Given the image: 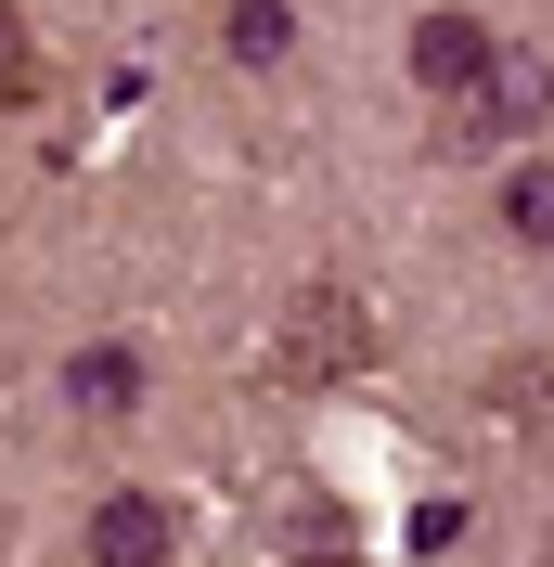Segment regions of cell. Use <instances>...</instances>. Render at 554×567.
Instances as JSON below:
<instances>
[{
	"instance_id": "obj_1",
	"label": "cell",
	"mask_w": 554,
	"mask_h": 567,
	"mask_svg": "<svg viewBox=\"0 0 554 567\" xmlns=\"http://www.w3.org/2000/svg\"><path fill=\"white\" fill-rule=\"evenodd\" d=\"M529 116H554V65L542 52H490L478 91H451V155H478V142L529 130Z\"/></svg>"
},
{
	"instance_id": "obj_2",
	"label": "cell",
	"mask_w": 554,
	"mask_h": 567,
	"mask_svg": "<svg viewBox=\"0 0 554 567\" xmlns=\"http://www.w3.org/2000/svg\"><path fill=\"white\" fill-rule=\"evenodd\" d=\"M168 503H155V491H104V503H91V567H168Z\"/></svg>"
},
{
	"instance_id": "obj_3",
	"label": "cell",
	"mask_w": 554,
	"mask_h": 567,
	"mask_svg": "<svg viewBox=\"0 0 554 567\" xmlns=\"http://www.w3.org/2000/svg\"><path fill=\"white\" fill-rule=\"evenodd\" d=\"M490 52H503V39H490L478 13H425V27H413V78H425V91H478Z\"/></svg>"
},
{
	"instance_id": "obj_4",
	"label": "cell",
	"mask_w": 554,
	"mask_h": 567,
	"mask_svg": "<svg viewBox=\"0 0 554 567\" xmlns=\"http://www.w3.org/2000/svg\"><path fill=\"white\" fill-rule=\"evenodd\" d=\"M65 400H78V413H130V400H142V361L116 349V336H104V349H78V361H65Z\"/></svg>"
},
{
	"instance_id": "obj_5",
	"label": "cell",
	"mask_w": 554,
	"mask_h": 567,
	"mask_svg": "<svg viewBox=\"0 0 554 567\" xmlns=\"http://www.w3.org/2000/svg\"><path fill=\"white\" fill-rule=\"evenodd\" d=\"M284 39H297V0H233L219 13V52L233 65H284Z\"/></svg>"
},
{
	"instance_id": "obj_6",
	"label": "cell",
	"mask_w": 554,
	"mask_h": 567,
	"mask_svg": "<svg viewBox=\"0 0 554 567\" xmlns=\"http://www.w3.org/2000/svg\"><path fill=\"white\" fill-rule=\"evenodd\" d=\"M503 233L554 258V155H542V168H516V181H503Z\"/></svg>"
},
{
	"instance_id": "obj_7",
	"label": "cell",
	"mask_w": 554,
	"mask_h": 567,
	"mask_svg": "<svg viewBox=\"0 0 554 567\" xmlns=\"http://www.w3.org/2000/svg\"><path fill=\"white\" fill-rule=\"evenodd\" d=\"M27 91H39V39H27V13L0 0V104H27Z\"/></svg>"
},
{
	"instance_id": "obj_8",
	"label": "cell",
	"mask_w": 554,
	"mask_h": 567,
	"mask_svg": "<svg viewBox=\"0 0 554 567\" xmlns=\"http://www.w3.org/2000/svg\"><path fill=\"white\" fill-rule=\"evenodd\" d=\"M297 567H361V555H297Z\"/></svg>"
}]
</instances>
